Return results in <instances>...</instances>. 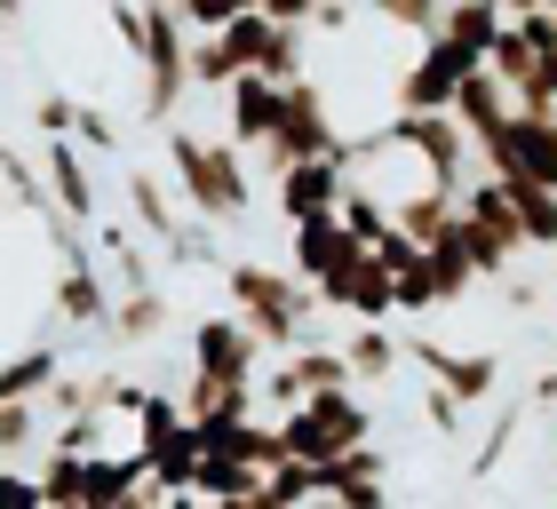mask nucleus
Masks as SVG:
<instances>
[{
	"mask_svg": "<svg viewBox=\"0 0 557 509\" xmlns=\"http://www.w3.org/2000/svg\"><path fill=\"white\" fill-rule=\"evenodd\" d=\"M168 175H175V191H184V208L223 223V232H239V223L256 215V167H247V151L232 136L208 144L199 127L175 120L168 127Z\"/></svg>",
	"mask_w": 557,
	"mask_h": 509,
	"instance_id": "obj_1",
	"label": "nucleus"
},
{
	"mask_svg": "<svg viewBox=\"0 0 557 509\" xmlns=\"http://www.w3.org/2000/svg\"><path fill=\"white\" fill-rule=\"evenodd\" d=\"M223 295H232V311H239L247 326H256V335H263V350H278V359L311 343V319L326 311L311 278L271 271L263 254H232V263H223Z\"/></svg>",
	"mask_w": 557,
	"mask_h": 509,
	"instance_id": "obj_2",
	"label": "nucleus"
},
{
	"mask_svg": "<svg viewBox=\"0 0 557 509\" xmlns=\"http://www.w3.org/2000/svg\"><path fill=\"white\" fill-rule=\"evenodd\" d=\"M278 438H287L295 462L335 470L350 446H367V438H374V414H367V398H359V390H326V398H311V406H295V414H278Z\"/></svg>",
	"mask_w": 557,
	"mask_h": 509,
	"instance_id": "obj_3",
	"label": "nucleus"
},
{
	"mask_svg": "<svg viewBox=\"0 0 557 509\" xmlns=\"http://www.w3.org/2000/svg\"><path fill=\"white\" fill-rule=\"evenodd\" d=\"M398 144L422 160V175L430 184H446V191H462L470 184V160H478V144H470V127H462V112H391L383 120Z\"/></svg>",
	"mask_w": 557,
	"mask_h": 509,
	"instance_id": "obj_4",
	"label": "nucleus"
},
{
	"mask_svg": "<svg viewBox=\"0 0 557 509\" xmlns=\"http://www.w3.org/2000/svg\"><path fill=\"white\" fill-rule=\"evenodd\" d=\"M478 64H486V57L454 48L446 33H438V40H422V57H414V64H398L391 112H454V96H462V80H470Z\"/></svg>",
	"mask_w": 557,
	"mask_h": 509,
	"instance_id": "obj_5",
	"label": "nucleus"
},
{
	"mask_svg": "<svg viewBox=\"0 0 557 509\" xmlns=\"http://www.w3.org/2000/svg\"><path fill=\"white\" fill-rule=\"evenodd\" d=\"M112 278H104V263L96 254H64L57 263V287H48V319L64 326V335H104L112 326Z\"/></svg>",
	"mask_w": 557,
	"mask_h": 509,
	"instance_id": "obj_6",
	"label": "nucleus"
},
{
	"mask_svg": "<svg viewBox=\"0 0 557 509\" xmlns=\"http://www.w3.org/2000/svg\"><path fill=\"white\" fill-rule=\"evenodd\" d=\"M191 374H215V382H263V335H256L239 311L191 319Z\"/></svg>",
	"mask_w": 557,
	"mask_h": 509,
	"instance_id": "obj_7",
	"label": "nucleus"
},
{
	"mask_svg": "<svg viewBox=\"0 0 557 509\" xmlns=\"http://www.w3.org/2000/svg\"><path fill=\"white\" fill-rule=\"evenodd\" d=\"M343 191H350V160H295V167L271 184V199H278V215H287V223L343 215Z\"/></svg>",
	"mask_w": 557,
	"mask_h": 509,
	"instance_id": "obj_8",
	"label": "nucleus"
},
{
	"mask_svg": "<svg viewBox=\"0 0 557 509\" xmlns=\"http://www.w3.org/2000/svg\"><path fill=\"white\" fill-rule=\"evenodd\" d=\"M319 302H326V311H350V319H391L398 311V278H391L383 254L367 247V254H350V263L319 287Z\"/></svg>",
	"mask_w": 557,
	"mask_h": 509,
	"instance_id": "obj_9",
	"label": "nucleus"
},
{
	"mask_svg": "<svg viewBox=\"0 0 557 509\" xmlns=\"http://www.w3.org/2000/svg\"><path fill=\"white\" fill-rule=\"evenodd\" d=\"M407 359H414L430 382H446V390L462 398V406H486V398H494V382H502V359H494V350H438L430 335H414V343H407Z\"/></svg>",
	"mask_w": 557,
	"mask_h": 509,
	"instance_id": "obj_10",
	"label": "nucleus"
},
{
	"mask_svg": "<svg viewBox=\"0 0 557 509\" xmlns=\"http://www.w3.org/2000/svg\"><path fill=\"white\" fill-rule=\"evenodd\" d=\"M223 112H232V144L247 151V160H256V151L278 136V120H287V88L263 80V72H239L232 96H223Z\"/></svg>",
	"mask_w": 557,
	"mask_h": 509,
	"instance_id": "obj_11",
	"label": "nucleus"
},
{
	"mask_svg": "<svg viewBox=\"0 0 557 509\" xmlns=\"http://www.w3.org/2000/svg\"><path fill=\"white\" fill-rule=\"evenodd\" d=\"M128 215L160 254L191 232V208H184V191H175V175H151V167H128Z\"/></svg>",
	"mask_w": 557,
	"mask_h": 509,
	"instance_id": "obj_12",
	"label": "nucleus"
},
{
	"mask_svg": "<svg viewBox=\"0 0 557 509\" xmlns=\"http://www.w3.org/2000/svg\"><path fill=\"white\" fill-rule=\"evenodd\" d=\"M350 254H367V239L350 232L343 215H319V223H295V239H287V271L295 278H311V287H326Z\"/></svg>",
	"mask_w": 557,
	"mask_h": 509,
	"instance_id": "obj_13",
	"label": "nucleus"
},
{
	"mask_svg": "<svg viewBox=\"0 0 557 509\" xmlns=\"http://www.w3.org/2000/svg\"><path fill=\"white\" fill-rule=\"evenodd\" d=\"M454 112H462V127H470V144H494L502 127L518 120V88L502 80L494 64H478L470 80H462V96H454Z\"/></svg>",
	"mask_w": 557,
	"mask_h": 509,
	"instance_id": "obj_14",
	"label": "nucleus"
},
{
	"mask_svg": "<svg viewBox=\"0 0 557 509\" xmlns=\"http://www.w3.org/2000/svg\"><path fill=\"white\" fill-rule=\"evenodd\" d=\"M40 175H48V199H57V215H72L88 232L96 223V175H88V160H81V144L72 136H57L40 151Z\"/></svg>",
	"mask_w": 557,
	"mask_h": 509,
	"instance_id": "obj_15",
	"label": "nucleus"
},
{
	"mask_svg": "<svg viewBox=\"0 0 557 509\" xmlns=\"http://www.w3.org/2000/svg\"><path fill=\"white\" fill-rule=\"evenodd\" d=\"M326 486H335V501L343 509H391V454L383 446H350L335 470H326Z\"/></svg>",
	"mask_w": 557,
	"mask_h": 509,
	"instance_id": "obj_16",
	"label": "nucleus"
},
{
	"mask_svg": "<svg viewBox=\"0 0 557 509\" xmlns=\"http://www.w3.org/2000/svg\"><path fill=\"white\" fill-rule=\"evenodd\" d=\"M57 374H64V350L57 343H24V350H9L0 359V406H24V398H48L57 390Z\"/></svg>",
	"mask_w": 557,
	"mask_h": 509,
	"instance_id": "obj_17",
	"label": "nucleus"
},
{
	"mask_svg": "<svg viewBox=\"0 0 557 509\" xmlns=\"http://www.w3.org/2000/svg\"><path fill=\"white\" fill-rule=\"evenodd\" d=\"M343 359H350V374H359V382H391L398 359H407V343L391 335V319H359V326L343 335Z\"/></svg>",
	"mask_w": 557,
	"mask_h": 509,
	"instance_id": "obj_18",
	"label": "nucleus"
},
{
	"mask_svg": "<svg viewBox=\"0 0 557 509\" xmlns=\"http://www.w3.org/2000/svg\"><path fill=\"white\" fill-rule=\"evenodd\" d=\"M438 33L454 40V48H470V57H494V40L510 33V9L502 0H446V24Z\"/></svg>",
	"mask_w": 557,
	"mask_h": 509,
	"instance_id": "obj_19",
	"label": "nucleus"
},
{
	"mask_svg": "<svg viewBox=\"0 0 557 509\" xmlns=\"http://www.w3.org/2000/svg\"><path fill=\"white\" fill-rule=\"evenodd\" d=\"M104 335H112V343H128V350H136V343H160V335H168V295H160V287H136V295H120V302H112V326H104Z\"/></svg>",
	"mask_w": 557,
	"mask_h": 509,
	"instance_id": "obj_20",
	"label": "nucleus"
},
{
	"mask_svg": "<svg viewBox=\"0 0 557 509\" xmlns=\"http://www.w3.org/2000/svg\"><path fill=\"white\" fill-rule=\"evenodd\" d=\"M208 501H232V494H263L271 477L256 470V462H239V454H199V477H191Z\"/></svg>",
	"mask_w": 557,
	"mask_h": 509,
	"instance_id": "obj_21",
	"label": "nucleus"
},
{
	"mask_svg": "<svg viewBox=\"0 0 557 509\" xmlns=\"http://www.w3.org/2000/svg\"><path fill=\"white\" fill-rule=\"evenodd\" d=\"M391 278H398V311H446V287H438V263H430V247H414L407 263H391Z\"/></svg>",
	"mask_w": 557,
	"mask_h": 509,
	"instance_id": "obj_22",
	"label": "nucleus"
},
{
	"mask_svg": "<svg viewBox=\"0 0 557 509\" xmlns=\"http://www.w3.org/2000/svg\"><path fill=\"white\" fill-rule=\"evenodd\" d=\"M239 57H232V40L223 33H199L191 40V88H208V96H232V80H239Z\"/></svg>",
	"mask_w": 557,
	"mask_h": 509,
	"instance_id": "obj_23",
	"label": "nucleus"
},
{
	"mask_svg": "<svg viewBox=\"0 0 557 509\" xmlns=\"http://www.w3.org/2000/svg\"><path fill=\"white\" fill-rule=\"evenodd\" d=\"M374 24H391V33H414V40H438L446 24V0H367Z\"/></svg>",
	"mask_w": 557,
	"mask_h": 509,
	"instance_id": "obj_24",
	"label": "nucleus"
},
{
	"mask_svg": "<svg viewBox=\"0 0 557 509\" xmlns=\"http://www.w3.org/2000/svg\"><path fill=\"white\" fill-rule=\"evenodd\" d=\"M33 446H40V406H33V398H24V406H0V470H16Z\"/></svg>",
	"mask_w": 557,
	"mask_h": 509,
	"instance_id": "obj_25",
	"label": "nucleus"
},
{
	"mask_svg": "<svg viewBox=\"0 0 557 509\" xmlns=\"http://www.w3.org/2000/svg\"><path fill=\"white\" fill-rule=\"evenodd\" d=\"M271 24H278V16H263V9H247V16H232V24H223V40H232V57H239L247 72L263 64V48H271Z\"/></svg>",
	"mask_w": 557,
	"mask_h": 509,
	"instance_id": "obj_26",
	"label": "nucleus"
},
{
	"mask_svg": "<svg viewBox=\"0 0 557 509\" xmlns=\"http://www.w3.org/2000/svg\"><path fill=\"white\" fill-rule=\"evenodd\" d=\"M33 127H40V136L48 144H57V136H81V96H40V104H33Z\"/></svg>",
	"mask_w": 557,
	"mask_h": 509,
	"instance_id": "obj_27",
	"label": "nucleus"
},
{
	"mask_svg": "<svg viewBox=\"0 0 557 509\" xmlns=\"http://www.w3.org/2000/svg\"><path fill=\"white\" fill-rule=\"evenodd\" d=\"M422 414H430V430H438V438H462V414H470V406L454 398L446 382H430V390H422Z\"/></svg>",
	"mask_w": 557,
	"mask_h": 509,
	"instance_id": "obj_28",
	"label": "nucleus"
},
{
	"mask_svg": "<svg viewBox=\"0 0 557 509\" xmlns=\"http://www.w3.org/2000/svg\"><path fill=\"white\" fill-rule=\"evenodd\" d=\"M72 144H88V151H120L112 112H104V104H81V136H72Z\"/></svg>",
	"mask_w": 557,
	"mask_h": 509,
	"instance_id": "obj_29",
	"label": "nucleus"
},
{
	"mask_svg": "<svg viewBox=\"0 0 557 509\" xmlns=\"http://www.w3.org/2000/svg\"><path fill=\"white\" fill-rule=\"evenodd\" d=\"M112 33L128 57H144V0H112Z\"/></svg>",
	"mask_w": 557,
	"mask_h": 509,
	"instance_id": "obj_30",
	"label": "nucleus"
},
{
	"mask_svg": "<svg viewBox=\"0 0 557 509\" xmlns=\"http://www.w3.org/2000/svg\"><path fill=\"white\" fill-rule=\"evenodd\" d=\"M326 9V0H263V16H278V24H311Z\"/></svg>",
	"mask_w": 557,
	"mask_h": 509,
	"instance_id": "obj_31",
	"label": "nucleus"
},
{
	"mask_svg": "<svg viewBox=\"0 0 557 509\" xmlns=\"http://www.w3.org/2000/svg\"><path fill=\"white\" fill-rule=\"evenodd\" d=\"M160 509H208V494H199V486H175V494H160Z\"/></svg>",
	"mask_w": 557,
	"mask_h": 509,
	"instance_id": "obj_32",
	"label": "nucleus"
},
{
	"mask_svg": "<svg viewBox=\"0 0 557 509\" xmlns=\"http://www.w3.org/2000/svg\"><path fill=\"white\" fill-rule=\"evenodd\" d=\"M24 24V0H0V33H16Z\"/></svg>",
	"mask_w": 557,
	"mask_h": 509,
	"instance_id": "obj_33",
	"label": "nucleus"
},
{
	"mask_svg": "<svg viewBox=\"0 0 557 509\" xmlns=\"http://www.w3.org/2000/svg\"><path fill=\"white\" fill-rule=\"evenodd\" d=\"M502 9H510V16H534V9H549V0H502Z\"/></svg>",
	"mask_w": 557,
	"mask_h": 509,
	"instance_id": "obj_34",
	"label": "nucleus"
},
{
	"mask_svg": "<svg viewBox=\"0 0 557 509\" xmlns=\"http://www.w3.org/2000/svg\"><path fill=\"white\" fill-rule=\"evenodd\" d=\"M208 509H256V494H232V501H208Z\"/></svg>",
	"mask_w": 557,
	"mask_h": 509,
	"instance_id": "obj_35",
	"label": "nucleus"
}]
</instances>
